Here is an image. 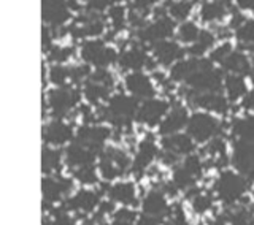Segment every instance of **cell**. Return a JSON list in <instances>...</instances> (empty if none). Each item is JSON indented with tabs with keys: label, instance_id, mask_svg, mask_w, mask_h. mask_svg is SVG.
I'll list each match as a JSON object with an SVG mask.
<instances>
[{
	"label": "cell",
	"instance_id": "cell-27",
	"mask_svg": "<svg viewBox=\"0 0 254 225\" xmlns=\"http://www.w3.org/2000/svg\"><path fill=\"white\" fill-rule=\"evenodd\" d=\"M203 62L202 59L190 57V59H183L180 62L175 63L173 67H170V79L175 83H183L188 84V81L195 75V71L200 68Z\"/></svg>",
	"mask_w": 254,
	"mask_h": 225
},
{
	"label": "cell",
	"instance_id": "cell-38",
	"mask_svg": "<svg viewBox=\"0 0 254 225\" xmlns=\"http://www.w3.org/2000/svg\"><path fill=\"white\" fill-rule=\"evenodd\" d=\"M200 32L202 30L197 27V24H194L192 21H186V22L180 24V27L177 30V38H178V42L190 46L198 40Z\"/></svg>",
	"mask_w": 254,
	"mask_h": 225
},
{
	"label": "cell",
	"instance_id": "cell-10",
	"mask_svg": "<svg viewBox=\"0 0 254 225\" xmlns=\"http://www.w3.org/2000/svg\"><path fill=\"white\" fill-rule=\"evenodd\" d=\"M195 141L188 133H177L164 136L162 140V159L167 164H177L180 157L192 154Z\"/></svg>",
	"mask_w": 254,
	"mask_h": 225
},
{
	"label": "cell",
	"instance_id": "cell-12",
	"mask_svg": "<svg viewBox=\"0 0 254 225\" xmlns=\"http://www.w3.org/2000/svg\"><path fill=\"white\" fill-rule=\"evenodd\" d=\"M170 105L165 100L161 99H149L140 103V108L137 112V120L143 125L154 127L161 125L164 117L169 114Z\"/></svg>",
	"mask_w": 254,
	"mask_h": 225
},
{
	"label": "cell",
	"instance_id": "cell-35",
	"mask_svg": "<svg viewBox=\"0 0 254 225\" xmlns=\"http://www.w3.org/2000/svg\"><path fill=\"white\" fill-rule=\"evenodd\" d=\"M64 159V152L53 149L51 146H45L42 152V170L45 174H51L56 173L61 168Z\"/></svg>",
	"mask_w": 254,
	"mask_h": 225
},
{
	"label": "cell",
	"instance_id": "cell-41",
	"mask_svg": "<svg viewBox=\"0 0 254 225\" xmlns=\"http://www.w3.org/2000/svg\"><path fill=\"white\" fill-rule=\"evenodd\" d=\"M190 206H192L194 213L205 214L213 208V197L210 194H206V192L197 190L195 194L190 197Z\"/></svg>",
	"mask_w": 254,
	"mask_h": 225
},
{
	"label": "cell",
	"instance_id": "cell-29",
	"mask_svg": "<svg viewBox=\"0 0 254 225\" xmlns=\"http://www.w3.org/2000/svg\"><path fill=\"white\" fill-rule=\"evenodd\" d=\"M222 91H224V95L230 103L242 102L245 95L250 92L246 78L242 75H226L224 84H222Z\"/></svg>",
	"mask_w": 254,
	"mask_h": 225
},
{
	"label": "cell",
	"instance_id": "cell-51",
	"mask_svg": "<svg viewBox=\"0 0 254 225\" xmlns=\"http://www.w3.org/2000/svg\"><path fill=\"white\" fill-rule=\"evenodd\" d=\"M135 225H164V221L156 219V218H151V216H146V214H143L141 218L137 219Z\"/></svg>",
	"mask_w": 254,
	"mask_h": 225
},
{
	"label": "cell",
	"instance_id": "cell-43",
	"mask_svg": "<svg viewBox=\"0 0 254 225\" xmlns=\"http://www.w3.org/2000/svg\"><path fill=\"white\" fill-rule=\"evenodd\" d=\"M108 19L111 21V26L115 27V30H119L124 27V24L127 22V11L124 5L113 3L108 8Z\"/></svg>",
	"mask_w": 254,
	"mask_h": 225
},
{
	"label": "cell",
	"instance_id": "cell-44",
	"mask_svg": "<svg viewBox=\"0 0 254 225\" xmlns=\"http://www.w3.org/2000/svg\"><path fill=\"white\" fill-rule=\"evenodd\" d=\"M71 56H73V50L67 46H51V50L48 51V57L51 62L64 65V62H67Z\"/></svg>",
	"mask_w": 254,
	"mask_h": 225
},
{
	"label": "cell",
	"instance_id": "cell-33",
	"mask_svg": "<svg viewBox=\"0 0 254 225\" xmlns=\"http://www.w3.org/2000/svg\"><path fill=\"white\" fill-rule=\"evenodd\" d=\"M198 181V178L195 174L190 173L188 168L183 165L181 162L173 168V174H172V182L177 186L178 190H190L192 187H195V182Z\"/></svg>",
	"mask_w": 254,
	"mask_h": 225
},
{
	"label": "cell",
	"instance_id": "cell-49",
	"mask_svg": "<svg viewBox=\"0 0 254 225\" xmlns=\"http://www.w3.org/2000/svg\"><path fill=\"white\" fill-rule=\"evenodd\" d=\"M170 218H172L173 225H189V221H188L186 214H185V211H183L181 206H175L173 208Z\"/></svg>",
	"mask_w": 254,
	"mask_h": 225
},
{
	"label": "cell",
	"instance_id": "cell-15",
	"mask_svg": "<svg viewBox=\"0 0 254 225\" xmlns=\"http://www.w3.org/2000/svg\"><path fill=\"white\" fill-rule=\"evenodd\" d=\"M105 30V24H103V18L97 13H89L79 16L75 19L73 26L70 27L71 35L75 38H89V37H99ZM91 40V38H89Z\"/></svg>",
	"mask_w": 254,
	"mask_h": 225
},
{
	"label": "cell",
	"instance_id": "cell-57",
	"mask_svg": "<svg viewBox=\"0 0 254 225\" xmlns=\"http://www.w3.org/2000/svg\"><path fill=\"white\" fill-rule=\"evenodd\" d=\"M251 210H253V213H254V205H253V206H251Z\"/></svg>",
	"mask_w": 254,
	"mask_h": 225
},
{
	"label": "cell",
	"instance_id": "cell-11",
	"mask_svg": "<svg viewBox=\"0 0 254 225\" xmlns=\"http://www.w3.org/2000/svg\"><path fill=\"white\" fill-rule=\"evenodd\" d=\"M111 130L105 125H95V124H84L83 127L78 128L75 140L78 143L84 144L86 148H89L91 151L100 152L103 151V146H105L107 140L110 138Z\"/></svg>",
	"mask_w": 254,
	"mask_h": 225
},
{
	"label": "cell",
	"instance_id": "cell-14",
	"mask_svg": "<svg viewBox=\"0 0 254 225\" xmlns=\"http://www.w3.org/2000/svg\"><path fill=\"white\" fill-rule=\"evenodd\" d=\"M189 102L192 105L205 110L206 112H218V114H224L229 111L230 102L222 92H203V94H197L192 92L188 95Z\"/></svg>",
	"mask_w": 254,
	"mask_h": 225
},
{
	"label": "cell",
	"instance_id": "cell-52",
	"mask_svg": "<svg viewBox=\"0 0 254 225\" xmlns=\"http://www.w3.org/2000/svg\"><path fill=\"white\" fill-rule=\"evenodd\" d=\"M237 6L242 8V10H248L254 13V2H240V3H237Z\"/></svg>",
	"mask_w": 254,
	"mask_h": 225
},
{
	"label": "cell",
	"instance_id": "cell-26",
	"mask_svg": "<svg viewBox=\"0 0 254 225\" xmlns=\"http://www.w3.org/2000/svg\"><path fill=\"white\" fill-rule=\"evenodd\" d=\"M221 70L227 75H242L246 76L251 71V59L243 50H234L227 56V59L221 63Z\"/></svg>",
	"mask_w": 254,
	"mask_h": 225
},
{
	"label": "cell",
	"instance_id": "cell-45",
	"mask_svg": "<svg viewBox=\"0 0 254 225\" xmlns=\"http://www.w3.org/2000/svg\"><path fill=\"white\" fill-rule=\"evenodd\" d=\"M137 222V214L132 210L121 208V210L113 211V222L110 225H135Z\"/></svg>",
	"mask_w": 254,
	"mask_h": 225
},
{
	"label": "cell",
	"instance_id": "cell-22",
	"mask_svg": "<svg viewBox=\"0 0 254 225\" xmlns=\"http://www.w3.org/2000/svg\"><path fill=\"white\" fill-rule=\"evenodd\" d=\"M97 157H100V154L91 151L89 148H86L84 144L78 143L76 140L71 141L68 144V148L65 149V152H64V160H65V164L70 168H73V170L86 167V165H92Z\"/></svg>",
	"mask_w": 254,
	"mask_h": 225
},
{
	"label": "cell",
	"instance_id": "cell-40",
	"mask_svg": "<svg viewBox=\"0 0 254 225\" xmlns=\"http://www.w3.org/2000/svg\"><path fill=\"white\" fill-rule=\"evenodd\" d=\"M165 8H167V11L170 13V18L173 21L186 22V19L189 18V14L194 8V3L192 2H169V3H165Z\"/></svg>",
	"mask_w": 254,
	"mask_h": 225
},
{
	"label": "cell",
	"instance_id": "cell-1",
	"mask_svg": "<svg viewBox=\"0 0 254 225\" xmlns=\"http://www.w3.org/2000/svg\"><path fill=\"white\" fill-rule=\"evenodd\" d=\"M248 186L250 181L242 173L235 170H222L213 184V192L222 203L235 206L238 202H242Z\"/></svg>",
	"mask_w": 254,
	"mask_h": 225
},
{
	"label": "cell",
	"instance_id": "cell-8",
	"mask_svg": "<svg viewBox=\"0 0 254 225\" xmlns=\"http://www.w3.org/2000/svg\"><path fill=\"white\" fill-rule=\"evenodd\" d=\"M175 32H177V24L165 13H162V14H156V18L153 21L146 22L145 27H141L137 32V35L141 43L154 46L157 43L169 40Z\"/></svg>",
	"mask_w": 254,
	"mask_h": 225
},
{
	"label": "cell",
	"instance_id": "cell-21",
	"mask_svg": "<svg viewBox=\"0 0 254 225\" xmlns=\"http://www.w3.org/2000/svg\"><path fill=\"white\" fill-rule=\"evenodd\" d=\"M149 62H151L149 56L141 46L127 48V50H124L118 57L119 68L123 71H130V73L141 71L145 67H151Z\"/></svg>",
	"mask_w": 254,
	"mask_h": 225
},
{
	"label": "cell",
	"instance_id": "cell-37",
	"mask_svg": "<svg viewBox=\"0 0 254 225\" xmlns=\"http://www.w3.org/2000/svg\"><path fill=\"white\" fill-rule=\"evenodd\" d=\"M48 78H50V81L56 87L71 86V67L54 63V65L50 67V71H48Z\"/></svg>",
	"mask_w": 254,
	"mask_h": 225
},
{
	"label": "cell",
	"instance_id": "cell-50",
	"mask_svg": "<svg viewBox=\"0 0 254 225\" xmlns=\"http://www.w3.org/2000/svg\"><path fill=\"white\" fill-rule=\"evenodd\" d=\"M242 108L248 112V114H254V89H251L245 95L242 100Z\"/></svg>",
	"mask_w": 254,
	"mask_h": 225
},
{
	"label": "cell",
	"instance_id": "cell-9",
	"mask_svg": "<svg viewBox=\"0 0 254 225\" xmlns=\"http://www.w3.org/2000/svg\"><path fill=\"white\" fill-rule=\"evenodd\" d=\"M230 164L250 182L254 181V141L235 140L230 152Z\"/></svg>",
	"mask_w": 254,
	"mask_h": 225
},
{
	"label": "cell",
	"instance_id": "cell-17",
	"mask_svg": "<svg viewBox=\"0 0 254 225\" xmlns=\"http://www.w3.org/2000/svg\"><path fill=\"white\" fill-rule=\"evenodd\" d=\"M141 210H143V214L161 219V221H164L165 218H169L172 214V208L169 202H167L165 194L162 190H157V189L149 190L148 194L143 197Z\"/></svg>",
	"mask_w": 254,
	"mask_h": 225
},
{
	"label": "cell",
	"instance_id": "cell-25",
	"mask_svg": "<svg viewBox=\"0 0 254 225\" xmlns=\"http://www.w3.org/2000/svg\"><path fill=\"white\" fill-rule=\"evenodd\" d=\"M189 112L185 107L181 105H175L170 108L169 114L164 117V120L159 125V133L162 136H170V135H177L180 133L183 128L188 127L189 122Z\"/></svg>",
	"mask_w": 254,
	"mask_h": 225
},
{
	"label": "cell",
	"instance_id": "cell-24",
	"mask_svg": "<svg viewBox=\"0 0 254 225\" xmlns=\"http://www.w3.org/2000/svg\"><path fill=\"white\" fill-rule=\"evenodd\" d=\"M186 51L177 43L172 42V40H165L153 46V57L159 63V65L164 67H173L175 63L183 60Z\"/></svg>",
	"mask_w": 254,
	"mask_h": 225
},
{
	"label": "cell",
	"instance_id": "cell-4",
	"mask_svg": "<svg viewBox=\"0 0 254 225\" xmlns=\"http://www.w3.org/2000/svg\"><path fill=\"white\" fill-rule=\"evenodd\" d=\"M115 84L113 75L107 68L95 70L83 84V95L89 105L99 107L102 102H108L111 97V87Z\"/></svg>",
	"mask_w": 254,
	"mask_h": 225
},
{
	"label": "cell",
	"instance_id": "cell-20",
	"mask_svg": "<svg viewBox=\"0 0 254 225\" xmlns=\"http://www.w3.org/2000/svg\"><path fill=\"white\" fill-rule=\"evenodd\" d=\"M71 16L68 3L64 2H43L42 3V18L45 26L54 30L62 29Z\"/></svg>",
	"mask_w": 254,
	"mask_h": 225
},
{
	"label": "cell",
	"instance_id": "cell-5",
	"mask_svg": "<svg viewBox=\"0 0 254 225\" xmlns=\"http://www.w3.org/2000/svg\"><path fill=\"white\" fill-rule=\"evenodd\" d=\"M188 135L195 143H208L221 135L222 125L211 112H194L188 122Z\"/></svg>",
	"mask_w": 254,
	"mask_h": 225
},
{
	"label": "cell",
	"instance_id": "cell-47",
	"mask_svg": "<svg viewBox=\"0 0 254 225\" xmlns=\"http://www.w3.org/2000/svg\"><path fill=\"white\" fill-rule=\"evenodd\" d=\"M53 225H76L73 218L67 213V210L59 208V210L53 211Z\"/></svg>",
	"mask_w": 254,
	"mask_h": 225
},
{
	"label": "cell",
	"instance_id": "cell-34",
	"mask_svg": "<svg viewBox=\"0 0 254 225\" xmlns=\"http://www.w3.org/2000/svg\"><path fill=\"white\" fill-rule=\"evenodd\" d=\"M235 38L240 45V50H248L254 53V19L246 18L235 29Z\"/></svg>",
	"mask_w": 254,
	"mask_h": 225
},
{
	"label": "cell",
	"instance_id": "cell-46",
	"mask_svg": "<svg viewBox=\"0 0 254 225\" xmlns=\"http://www.w3.org/2000/svg\"><path fill=\"white\" fill-rule=\"evenodd\" d=\"M234 51V48H232V45H230L229 42H224V43H221V45H218V46H214L213 50L210 51V60L213 62V63H221L224 62L226 59H227V56Z\"/></svg>",
	"mask_w": 254,
	"mask_h": 225
},
{
	"label": "cell",
	"instance_id": "cell-31",
	"mask_svg": "<svg viewBox=\"0 0 254 225\" xmlns=\"http://www.w3.org/2000/svg\"><path fill=\"white\" fill-rule=\"evenodd\" d=\"M230 132L235 140H253L254 141V114H245L235 117L230 124Z\"/></svg>",
	"mask_w": 254,
	"mask_h": 225
},
{
	"label": "cell",
	"instance_id": "cell-36",
	"mask_svg": "<svg viewBox=\"0 0 254 225\" xmlns=\"http://www.w3.org/2000/svg\"><path fill=\"white\" fill-rule=\"evenodd\" d=\"M226 214L224 219L230 225H254V213L250 206H232Z\"/></svg>",
	"mask_w": 254,
	"mask_h": 225
},
{
	"label": "cell",
	"instance_id": "cell-3",
	"mask_svg": "<svg viewBox=\"0 0 254 225\" xmlns=\"http://www.w3.org/2000/svg\"><path fill=\"white\" fill-rule=\"evenodd\" d=\"M79 57L86 63V65H92L95 70H102L110 67L111 63L118 62L119 56L116 54L115 48L108 46L103 40L91 38L84 40L79 46Z\"/></svg>",
	"mask_w": 254,
	"mask_h": 225
},
{
	"label": "cell",
	"instance_id": "cell-48",
	"mask_svg": "<svg viewBox=\"0 0 254 225\" xmlns=\"http://www.w3.org/2000/svg\"><path fill=\"white\" fill-rule=\"evenodd\" d=\"M129 6H130V13H137V14L145 18V16L149 13L151 8L154 6V3L153 2H132Z\"/></svg>",
	"mask_w": 254,
	"mask_h": 225
},
{
	"label": "cell",
	"instance_id": "cell-54",
	"mask_svg": "<svg viewBox=\"0 0 254 225\" xmlns=\"http://www.w3.org/2000/svg\"><path fill=\"white\" fill-rule=\"evenodd\" d=\"M210 225H230L224 218H219V219H214L213 222H210Z\"/></svg>",
	"mask_w": 254,
	"mask_h": 225
},
{
	"label": "cell",
	"instance_id": "cell-6",
	"mask_svg": "<svg viewBox=\"0 0 254 225\" xmlns=\"http://www.w3.org/2000/svg\"><path fill=\"white\" fill-rule=\"evenodd\" d=\"M79 102V92L73 86H62V87H54L46 94V102L51 114L56 119H62L64 116L70 114L78 107Z\"/></svg>",
	"mask_w": 254,
	"mask_h": 225
},
{
	"label": "cell",
	"instance_id": "cell-30",
	"mask_svg": "<svg viewBox=\"0 0 254 225\" xmlns=\"http://www.w3.org/2000/svg\"><path fill=\"white\" fill-rule=\"evenodd\" d=\"M230 3L227 2H203L200 6V19L206 24L221 22L230 13Z\"/></svg>",
	"mask_w": 254,
	"mask_h": 225
},
{
	"label": "cell",
	"instance_id": "cell-19",
	"mask_svg": "<svg viewBox=\"0 0 254 225\" xmlns=\"http://www.w3.org/2000/svg\"><path fill=\"white\" fill-rule=\"evenodd\" d=\"M73 187L70 179L65 178H56V176H45L42 182L43 190V202L45 206L58 203L64 197L68 195V192Z\"/></svg>",
	"mask_w": 254,
	"mask_h": 225
},
{
	"label": "cell",
	"instance_id": "cell-13",
	"mask_svg": "<svg viewBox=\"0 0 254 225\" xmlns=\"http://www.w3.org/2000/svg\"><path fill=\"white\" fill-rule=\"evenodd\" d=\"M75 136L73 127L64 119H54L43 128V140L46 146H64L73 141Z\"/></svg>",
	"mask_w": 254,
	"mask_h": 225
},
{
	"label": "cell",
	"instance_id": "cell-39",
	"mask_svg": "<svg viewBox=\"0 0 254 225\" xmlns=\"http://www.w3.org/2000/svg\"><path fill=\"white\" fill-rule=\"evenodd\" d=\"M205 151H206V154H208L216 164L224 165L227 162V154H226L227 148H226L224 140H222L221 136H218V138H214V140L206 143Z\"/></svg>",
	"mask_w": 254,
	"mask_h": 225
},
{
	"label": "cell",
	"instance_id": "cell-18",
	"mask_svg": "<svg viewBox=\"0 0 254 225\" xmlns=\"http://www.w3.org/2000/svg\"><path fill=\"white\" fill-rule=\"evenodd\" d=\"M100 206V197L92 189H81L73 194L65 202V210L79 213V214H91Z\"/></svg>",
	"mask_w": 254,
	"mask_h": 225
},
{
	"label": "cell",
	"instance_id": "cell-56",
	"mask_svg": "<svg viewBox=\"0 0 254 225\" xmlns=\"http://www.w3.org/2000/svg\"><path fill=\"white\" fill-rule=\"evenodd\" d=\"M43 225H53V224H51V222H48V221L45 219V222H43Z\"/></svg>",
	"mask_w": 254,
	"mask_h": 225
},
{
	"label": "cell",
	"instance_id": "cell-2",
	"mask_svg": "<svg viewBox=\"0 0 254 225\" xmlns=\"http://www.w3.org/2000/svg\"><path fill=\"white\" fill-rule=\"evenodd\" d=\"M140 102L127 94H115L103 108L102 119L108 120L115 127H129L133 119H137Z\"/></svg>",
	"mask_w": 254,
	"mask_h": 225
},
{
	"label": "cell",
	"instance_id": "cell-55",
	"mask_svg": "<svg viewBox=\"0 0 254 225\" xmlns=\"http://www.w3.org/2000/svg\"><path fill=\"white\" fill-rule=\"evenodd\" d=\"M250 78H251V83L254 86V54H253V57H251V71H250Z\"/></svg>",
	"mask_w": 254,
	"mask_h": 225
},
{
	"label": "cell",
	"instance_id": "cell-32",
	"mask_svg": "<svg viewBox=\"0 0 254 225\" xmlns=\"http://www.w3.org/2000/svg\"><path fill=\"white\" fill-rule=\"evenodd\" d=\"M214 43H216V35L213 34V32L210 30H202L200 32V37H198V40L189 46V50L186 51L190 57H197V59H202L203 54L206 51H211L214 48Z\"/></svg>",
	"mask_w": 254,
	"mask_h": 225
},
{
	"label": "cell",
	"instance_id": "cell-7",
	"mask_svg": "<svg viewBox=\"0 0 254 225\" xmlns=\"http://www.w3.org/2000/svg\"><path fill=\"white\" fill-rule=\"evenodd\" d=\"M129 168H132V162L127 152L119 148H107L100 152L99 171L103 179L111 181L123 176Z\"/></svg>",
	"mask_w": 254,
	"mask_h": 225
},
{
	"label": "cell",
	"instance_id": "cell-16",
	"mask_svg": "<svg viewBox=\"0 0 254 225\" xmlns=\"http://www.w3.org/2000/svg\"><path fill=\"white\" fill-rule=\"evenodd\" d=\"M124 86L129 95H132L133 99H137L138 102H145L149 99H154V84L151 81V78L145 75L143 71H135V73H129L124 79Z\"/></svg>",
	"mask_w": 254,
	"mask_h": 225
},
{
	"label": "cell",
	"instance_id": "cell-53",
	"mask_svg": "<svg viewBox=\"0 0 254 225\" xmlns=\"http://www.w3.org/2000/svg\"><path fill=\"white\" fill-rule=\"evenodd\" d=\"M83 225H108V224L102 222V221H100V218H94V219H91V221H86Z\"/></svg>",
	"mask_w": 254,
	"mask_h": 225
},
{
	"label": "cell",
	"instance_id": "cell-28",
	"mask_svg": "<svg viewBox=\"0 0 254 225\" xmlns=\"http://www.w3.org/2000/svg\"><path fill=\"white\" fill-rule=\"evenodd\" d=\"M108 197L113 203H121L124 206L135 205L137 203V189L130 181H119L108 189Z\"/></svg>",
	"mask_w": 254,
	"mask_h": 225
},
{
	"label": "cell",
	"instance_id": "cell-23",
	"mask_svg": "<svg viewBox=\"0 0 254 225\" xmlns=\"http://www.w3.org/2000/svg\"><path fill=\"white\" fill-rule=\"evenodd\" d=\"M159 156V149L156 146L154 140H151L149 136H146L145 140H141L137 152H135V157L132 160V168L130 170L135 174H143L148 168L151 167V164L154 162V159Z\"/></svg>",
	"mask_w": 254,
	"mask_h": 225
},
{
	"label": "cell",
	"instance_id": "cell-42",
	"mask_svg": "<svg viewBox=\"0 0 254 225\" xmlns=\"http://www.w3.org/2000/svg\"><path fill=\"white\" fill-rule=\"evenodd\" d=\"M73 176L78 182H81L83 186H94V184L99 182V174H97V168L92 165H86L81 168H76L73 170Z\"/></svg>",
	"mask_w": 254,
	"mask_h": 225
}]
</instances>
